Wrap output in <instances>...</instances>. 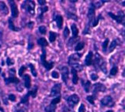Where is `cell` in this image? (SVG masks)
<instances>
[{
	"instance_id": "681fc988",
	"label": "cell",
	"mask_w": 125,
	"mask_h": 112,
	"mask_svg": "<svg viewBox=\"0 0 125 112\" xmlns=\"http://www.w3.org/2000/svg\"><path fill=\"white\" fill-rule=\"evenodd\" d=\"M34 47V43L32 41H29V46H28V49L29 50H31V49H32V48Z\"/></svg>"
},
{
	"instance_id": "7dc6e473",
	"label": "cell",
	"mask_w": 125,
	"mask_h": 112,
	"mask_svg": "<svg viewBox=\"0 0 125 112\" xmlns=\"http://www.w3.org/2000/svg\"><path fill=\"white\" fill-rule=\"evenodd\" d=\"M91 78L92 81H96V80L98 78V76H97V74H91Z\"/></svg>"
},
{
	"instance_id": "9c48e42d",
	"label": "cell",
	"mask_w": 125,
	"mask_h": 112,
	"mask_svg": "<svg viewBox=\"0 0 125 112\" xmlns=\"http://www.w3.org/2000/svg\"><path fill=\"white\" fill-rule=\"evenodd\" d=\"M95 9L94 7L91 6L88 9V23L87 25H90L91 23H93L94 19H95Z\"/></svg>"
},
{
	"instance_id": "74e56055",
	"label": "cell",
	"mask_w": 125,
	"mask_h": 112,
	"mask_svg": "<svg viewBox=\"0 0 125 112\" xmlns=\"http://www.w3.org/2000/svg\"><path fill=\"white\" fill-rule=\"evenodd\" d=\"M25 69H26V67H25V65H22V66H21V67L20 68V69L19 70V75L20 77L23 76V73L25 72Z\"/></svg>"
},
{
	"instance_id": "9f6ffc18",
	"label": "cell",
	"mask_w": 125,
	"mask_h": 112,
	"mask_svg": "<svg viewBox=\"0 0 125 112\" xmlns=\"http://www.w3.org/2000/svg\"><path fill=\"white\" fill-rule=\"evenodd\" d=\"M106 112H114V111L112 110H109V111H107Z\"/></svg>"
},
{
	"instance_id": "30bf717a",
	"label": "cell",
	"mask_w": 125,
	"mask_h": 112,
	"mask_svg": "<svg viewBox=\"0 0 125 112\" xmlns=\"http://www.w3.org/2000/svg\"><path fill=\"white\" fill-rule=\"evenodd\" d=\"M106 91V87L104 84H102L101 83H96L94 84L93 87V94L95 95L97 92H104Z\"/></svg>"
},
{
	"instance_id": "7bdbcfd3",
	"label": "cell",
	"mask_w": 125,
	"mask_h": 112,
	"mask_svg": "<svg viewBox=\"0 0 125 112\" xmlns=\"http://www.w3.org/2000/svg\"><path fill=\"white\" fill-rule=\"evenodd\" d=\"M100 68L101 69V70L103 71V72H104V74H107V67H106V62L105 61L103 63V65L101 66Z\"/></svg>"
},
{
	"instance_id": "e575fe53",
	"label": "cell",
	"mask_w": 125,
	"mask_h": 112,
	"mask_svg": "<svg viewBox=\"0 0 125 112\" xmlns=\"http://www.w3.org/2000/svg\"><path fill=\"white\" fill-rule=\"evenodd\" d=\"M73 66V68H74L76 71H81L83 69V66H81V65H79L78 63H76V64H74V65H72Z\"/></svg>"
},
{
	"instance_id": "4dcf8cb0",
	"label": "cell",
	"mask_w": 125,
	"mask_h": 112,
	"mask_svg": "<svg viewBox=\"0 0 125 112\" xmlns=\"http://www.w3.org/2000/svg\"><path fill=\"white\" fill-rule=\"evenodd\" d=\"M95 95H89L87 97V100H88V101L91 104H94V99H95V97H94Z\"/></svg>"
},
{
	"instance_id": "11a10c76",
	"label": "cell",
	"mask_w": 125,
	"mask_h": 112,
	"mask_svg": "<svg viewBox=\"0 0 125 112\" xmlns=\"http://www.w3.org/2000/svg\"><path fill=\"white\" fill-rule=\"evenodd\" d=\"M122 5L124 6H125V1H124V2H122Z\"/></svg>"
},
{
	"instance_id": "2e32d148",
	"label": "cell",
	"mask_w": 125,
	"mask_h": 112,
	"mask_svg": "<svg viewBox=\"0 0 125 112\" xmlns=\"http://www.w3.org/2000/svg\"><path fill=\"white\" fill-rule=\"evenodd\" d=\"M24 81H25V87L29 89L31 88V77L29 74H25L24 75Z\"/></svg>"
},
{
	"instance_id": "d4e9b609",
	"label": "cell",
	"mask_w": 125,
	"mask_h": 112,
	"mask_svg": "<svg viewBox=\"0 0 125 112\" xmlns=\"http://www.w3.org/2000/svg\"><path fill=\"white\" fill-rule=\"evenodd\" d=\"M55 110H56V105L52 104L48 105L45 108V112H55Z\"/></svg>"
},
{
	"instance_id": "7402d4cb",
	"label": "cell",
	"mask_w": 125,
	"mask_h": 112,
	"mask_svg": "<svg viewBox=\"0 0 125 112\" xmlns=\"http://www.w3.org/2000/svg\"><path fill=\"white\" fill-rule=\"evenodd\" d=\"M8 22H9V29L12 30V31H18L20 30L19 28L15 27V25H14V23H13V22H12V20L11 19H9Z\"/></svg>"
},
{
	"instance_id": "277c9868",
	"label": "cell",
	"mask_w": 125,
	"mask_h": 112,
	"mask_svg": "<svg viewBox=\"0 0 125 112\" xmlns=\"http://www.w3.org/2000/svg\"><path fill=\"white\" fill-rule=\"evenodd\" d=\"M79 101H80V98L78 96L77 94H74L68 98L67 102H68V104L69 105L70 108H74L75 105H77L78 104Z\"/></svg>"
},
{
	"instance_id": "f6af8a7d",
	"label": "cell",
	"mask_w": 125,
	"mask_h": 112,
	"mask_svg": "<svg viewBox=\"0 0 125 112\" xmlns=\"http://www.w3.org/2000/svg\"><path fill=\"white\" fill-rule=\"evenodd\" d=\"M52 77L53 78L57 79V78H59V74H58L57 71H52Z\"/></svg>"
},
{
	"instance_id": "d6986e66",
	"label": "cell",
	"mask_w": 125,
	"mask_h": 112,
	"mask_svg": "<svg viewBox=\"0 0 125 112\" xmlns=\"http://www.w3.org/2000/svg\"><path fill=\"white\" fill-rule=\"evenodd\" d=\"M106 2L107 1H97V2L94 1V2H92L91 3V6L94 7V9H98L101 6H102L103 4H104V2Z\"/></svg>"
},
{
	"instance_id": "9a60e30c",
	"label": "cell",
	"mask_w": 125,
	"mask_h": 112,
	"mask_svg": "<svg viewBox=\"0 0 125 112\" xmlns=\"http://www.w3.org/2000/svg\"><path fill=\"white\" fill-rule=\"evenodd\" d=\"M55 20L56 22V24H57V26L58 29H62V25H63V18L62 15H58L55 18Z\"/></svg>"
},
{
	"instance_id": "ac0fdd59",
	"label": "cell",
	"mask_w": 125,
	"mask_h": 112,
	"mask_svg": "<svg viewBox=\"0 0 125 112\" xmlns=\"http://www.w3.org/2000/svg\"><path fill=\"white\" fill-rule=\"evenodd\" d=\"M37 43H38V45H39V46H41L42 48L46 47V46L48 45V41H47V40L45 38H40V39H38V41H37Z\"/></svg>"
},
{
	"instance_id": "cb8c5ba5",
	"label": "cell",
	"mask_w": 125,
	"mask_h": 112,
	"mask_svg": "<svg viewBox=\"0 0 125 112\" xmlns=\"http://www.w3.org/2000/svg\"><path fill=\"white\" fill-rule=\"evenodd\" d=\"M29 96H31V94H30V92H29L25 96H23V97L21 98V99L20 101V104H27V103H29Z\"/></svg>"
},
{
	"instance_id": "6da1fadb",
	"label": "cell",
	"mask_w": 125,
	"mask_h": 112,
	"mask_svg": "<svg viewBox=\"0 0 125 112\" xmlns=\"http://www.w3.org/2000/svg\"><path fill=\"white\" fill-rule=\"evenodd\" d=\"M41 63L47 70H51L54 66V62H48L46 61V51L45 49H42V54L41 55Z\"/></svg>"
},
{
	"instance_id": "484cf974",
	"label": "cell",
	"mask_w": 125,
	"mask_h": 112,
	"mask_svg": "<svg viewBox=\"0 0 125 112\" xmlns=\"http://www.w3.org/2000/svg\"><path fill=\"white\" fill-rule=\"evenodd\" d=\"M84 47V41L78 42V43L77 44V45L75 46L74 50H75L76 51H81V50H82Z\"/></svg>"
},
{
	"instance_id": "d590c367",
	"label": "cell",
	"mask_w": 125,
	"mask_h": 112,
	"mask_svg": "<svg viewBox=\"0 0 125 112\" xmlns=\"http://www.w3.org/2000/svg\"><path fill=\"white\" fill-rule=\"evenodd\" d=\"M39 31L42 35H45L46 33V27L45 25H41L39 28Z\"/></svg>"
},
{
	"instance_id": "d6a6232c",
	"label": "cell",
	"mask_w": 125,
	"mask_h": 112,
	"mask_svg": "<svg viewBox=\"0 0 125 112\" xmlns=\"http://www.w3.org/2000/svg\"><path fill=\"white\" fill-rule=\"evenodd\" d=\"M117 71H118V68H117V66H114V67L111 69V71H110V74H111V75H112V76H115V75H116V74H117Z\"/></svg>"
},
{
	"instance_id": "44dd1931",
	"label": "cell",
	"mask_w": 125,
	"mask_h": 112,
	"mask_svg": "<svg viewBox=\"0 0 125 112\" xmlns=\"http://www.w3.org/2000/svg\"><path fill=\"white\" fill-rule=\"evenodd\" d=\"M81 83H82V85H83V87L84 88L85 92L88 93L90 92V88H91V81H87L85 83H84L83 80H81Z\"/></svg>"
},
{
	"instance_id": "3957f363",
	"label": "cell",
	"mask_w": 125,
	"mask_h": 112,
	"mask_svg": "<svg viewBox=\"0 0 125 112\" xmlns=\"http://www.w3.org/2000/svg\"><path fill=\"white\" fill-rule=\"evenodd\" d=\"M108 15L119 24H123V22L125 21V14L122 11H119L117 15H115L112 12H108Z\"/></svg>"
},
{
	"instance_id": "1f68e13d",
	"label": "cell",
	"mask_w": 125,
	"mask_h": 112,
	"mask_svg": "<svg viewBox=\"0 0 125 112\" xmlns=\"http://www.w3.org/2000/svg\"><path fill=\"white\" fill-rule=\"evenodd\" d=\"M108 42H109V39H107L104 42H103V44H102V50H103V51H104V52H105L107 51Z\"/></svg>"
},
{
	"instance_id": "7a4b0ae2",
	"label": "cell",
	"mask_w": 125,
	"mask_h": 112,
	"mask_svg": "<svg viewBox=\"0 0 125 112\" xmlns=\"http://www.w3.org/2000/svg\"><path fill=\"white\" fill-rule=\"evenodd\" d=\"M35 2L33 1H25L21 4V8L25 9L27 12H29L31 15H34L35 13Z\"/></svg>"
},
{
	"instance_id": "5bb4252c",
	"label": "cell",
	"mask_w": 125,
	"mask_h": 112,
	"mask_svg": "<svg viewBox=\"0 0 125 112\" xmlns=\"http://www.w3.org/2000/svg\"><path fill=\"white\" fill-rule=\"evenodd\" d=\"M93 52L92 51H89L88 54L87 55L86 58H85V60H84V64L85 65L87 66H90L91 65L93 64Z\"/></svg>"
},
{
	"instance_id": "836d02e7",
	"label": "cell",
	"mask_w": 125,
	"mask_h": 112,
	"mask_svg": "<svg viewBox=\"0 0 125 112\" xmlns=\"http://www.w3.org/2000/svg\"><path fill=\"white\" fill-rule=\"evenodd\" d=\"M60 101H61V95H59V96H58V97L55 98L51 101V104L56 105L57 104H58L59 102H60Z\"/></svg>"
},
{
	"instance_id": "4316f807",
	"label": "cell",
	"mask_w": 125,
	"mask_h": 112,
	"mask_svg": "<svg viewBox=\"0 0 125 112\" xmlns=\"http://www.w3.org/2000/svg\"><path fill=\"white\" fill-rule=\"evenodd\" d=\"M117 40H113L112 41V42H111V45H110V47H109V52H112L115 49V48L117 47Z\"/></svg>"
},
{
	"instance_id": "8d00e7d4",
	"label": "cell",
	"mask_w": 125,
	"mask_h": 112,
	"mask_svg": "<svg viewBox=\"0 0 125 112\" xmlns=\"http://www.w3.org/2000/svg\"><path fill=\"white\" fill-rule=\"evenodd\" d=\"M67 15H68V19H74L75 21L78 20V17H77V15H74L73 13H71L69 12H67Z\"/></svg>"
},
{
	"instance_id": "6f0895ef",
	"label": "cell",
	"mask_w": 125,
	"mask_h": 112,
	"mask_svg": "<svg viewBox=\"0 0 125 112\" xmlns=\"http://www.w3.org/2000/svg\"><path fill=\"white\" fill-rule=\"evenodd\" d=\"M0 49H1V45H0Z\"/></svg>"
},
{
	"instance_id": "db71d44e",
	"label": "cell",
	"mask_w": 125,
	"mask_h": 112,
	"mask_svg": "<svg viewBox=\"0 0 125 112\" xmlns=\"http://www.w3.org/2000/svg\"><path fill=\"white\" fill-rule=\"evenodd\" d=\"M0 111H1L2 112H3V109L1 108V103H0Z\"/></svg>"
},
{
	"instance_id": "52a82bcc",
	"label": "cell",
	"mask_w": 125,
	"mask_h": 112,
	"mask_svg": "<svg viewBox=\"0 0 125 112\" xmlns=\"http://www.w3.org/2000/svg\"><path fill=\"white\" fill-rule=\"evenodd\" d=\"M104 62V59H103V58L98 54V53H96L94 59L93 60V65H94V68H100Z\"/></svg>"
},
{
	"instance_id": "b9f144b4",
	"label": "cell",
	"mask_w": 125,
	"mask_h": 112,
	"mask_svg": "<svg viewBox=\"0 0 125 112\" xmlns=\"http://www.w3.org/2000/svg\"><path fill=\"white\" fill-rule=\"evenodd\" d=\"M8 99L11 101H12V102H14V101H15L16 100V97H15V95L13 94H10L9 96H8Z\"/></svg>"
},
{
	"instance_id": "ba28073f",
	"label": "cell",
	"mask_w": 125,
	"mask_h": 112,
	"mask_svg": "<svg viewBox=\"0 0 125 112\" xmlns=\"http://www.w3.org/2000/svg\"><path fill=\"white\" fill-rule=\"evenodd\" d=\"M11 7V13H12V18H17L19 16V9L17 7V5L15 4V1H9Z\"/></svg>"
},
{
	"instance_id": "83f0119b",
	"label": "cell",
	"mask_w": 125,
	"mask_h": 112,
	"mask_svg": "<svg viewBox=\"0 0 125 112\" xmlns=\"http://www.w3.org/2000/svg\"><path fill=\"white\" fill-rule=\"evenodd\" d=\"M56 37H57V34L54 31H50L49 32V41L51 42H54L56 39Z\"/></svg>"
},
{
	"instance_id": "f907efd6",
	"label": "cell",
	"mask_w": 125,
	"mask_h": 112,
	"mask_svg": "<svg viewBox=\"0 0 125 112\" xmlns=\"http://www.w3.org/2000/svg\"><path fill=\"white\" fill-rule=\"evenodd\" d=\"M38 2H39L41 5V6H44V5L46 4V1H45V0H39V1H38Z\"/></svg>"
},
{
	"instance_id": "f1b7e54d",
	"label": "cell",
	"mask_w": 125,
	"mask_h": 112,
	"mask_svg": "<svg viewBox=\"0 0 125 112\" xmlns=\"http://www.w3.org/2000/svg\"><path fill=\"white\" fill-rule=\"evenodd\" d=\"M29 68L31 69V74H32V75H33L34 77H36V76H37V71H36V70H35V68L34 67V65H32L31 63H29Z\"/></svg>"
},
{
	"instance_id": "603a6c76",
	"label": "cell",
	"mask_w": 125,
	"mask_h": 112,
	"mask_svg": "<svg viewBox=\"0 0 125 112\" xmlns=\"http://www.w3.org/2000/svg\"><path fill=\"white\" fill-rule=\"evenodd\" d=\"M71 29H72V35L74 38H77V36L78 35V29L77 28L75 24H72V26H71Z\"/></svg>"
},
{
	"instance_id": "ee69618b",
	"label": "cell",
	"mask_w": 125,
	"mask_h": 112,
	"mask_svg": "<svg viewBox=\"0 0 125 112\" xmlns=\"http://www.w3.org/2000/svg\"><path fill=\"white\" fill-rule=\"evenodd\" d=\"M48 8L47 6H45V7L42 8V13H41V15H39V17L42 19V15H43V14H44L45 12H46L48 11Z\"/></svg>"
},
{
	"instance_id": "c3c4849f",
	"label": "cell",
	"mask_w": 125,
	"mask_h": 112,
	"mask_svg": "<svg viewBox=\"0 0 125 112\" xmlns=\"http://www.w3.org/2000/svg\"><path fill=\"white\" fill-rule=\"evenodd\" d=\"M15 70L14 68H12L11 70H9V75L10 77H15Z\"/></svg>"
},
{
	"instance_id": "60d3db41",
	"label": "cell",
	"mask_w": 125,
	"mask_h": 112,
	"mask_svg": "<svg viewBox=\"0 0 125 112\" xmlns=\"http://www.w3.org/2000/svg\"><path fill=\"white\" fill-rule=\"evenodd\" d=\"M63 35H64V38H67V37L69 35V29H68V28L67 27V26L64 28V30L63 31Z\"/></svg>"
},
{
	"instance_id": "4fadbf2b",
	"label": "cell",
	"mask_w": 125,
	"mask_h": 112,
	"mask_svg": "<svg viewBox=\"0 0 125 112\" xmlns=\"http://www.w3.org/2000/svg\"><path fill=\"white\" fill-rule=\"evenodd\" d=\"M4 81L5 84L6 85H9L11 83H13V84H19L20 82L19 79L17 78L16 77H9V78H4Z\"/></svg>"
},
{
	"instance_id": "ab89813d",
	"label": "cell",
	"mask_w": 125,
	"mask_h": 112,
	"mask_svg": "<svg viewBox=\"0 0 125 112\" xmlns=\"http://www.w3.org/2000/svg\"><path fill=\"white\" fill-rule=\"evenodd\" d=\"M14 60L12 59V58H7V59H6V64H7V65L8 66H10V65H14Z\"/></svg>"
},
{
	"instance_id": "e0dca14e",
	"label": "cell",
	"mask_w": 125,
	"mask_h": 112,
	"mask_svg": "<svg viewBox=\"0 0 125 112\" xmlns=\"http://www.w3.org/2000/svg\"><path fill=\"white\" fill-rule=\"evenodd\" d=\"M72 82L74 84H77L78 81V76L77 74V71L74 68H72Z\"/></svg>"
},
{
	"instance_id": "f35d334b",
	"label": "cell",
	"mask_w": 125,
	"mask_h": 112,
	"mask_svg": "<svg viewBox=\"0 0 125 112\" xmlns=\"http://www.w3.org/2000/svg\"><path fill=\"white\" fill-rule=\"evenodd\" d=\"M101 14H100L97 17H95L94 22H93V24H92V25H93V27H95L96 25H97V24H98V22H99V19H101Z\"/></svg>"
},
{
	"instance_id": "5b68a950",
	"label": "cell",
	"mask_w": 125,
	"mask_h": 112,
	"mask_svg": "<svg viewBox=\"0 0 125 112\" xmlns=\"http://www.w3.org/2000/svg\"><path fill=\"white\" fill-rule=\"evenodd\" d=\"M61 89H62V84H59V83L55 84L51 89L50 96H51V97H55V96H57V97H58V96L60 95Z\"/></svg>"
},
{
	"instance_id": "7c38bea8",
	"label": "cell",
	"mask_w": 125,
	"mask_h": 112,
	"mask_svg": "<svg viewBox=\"0 0 125 112\" xmlns=\"http://www.w3.org/2000/svg\"><path fill=\"white\" fill-rule=\"evenodd\" d=\"M61 71H62V81L64 83H67L68 81V76H69V70H68V68L64 66L63 68H61Z\"/></svg>"
},
{
	"instance_id": "8fae6325",
	"label": "cell",
	"mask_w": 125,
	"mask_h": 112,
	"mask_svg": "<svg viewBox=\"0 0 125 112\" xmlns=\"http://www.w3.org/2000/svg\"><path fill=\"white\" fill-rule=\"evenodd\" d=\"M101 103L102 105L104 106H113L114 105V102H113V98L111 97L110 95H107L104 98H103L101 100Z\"/></svg>"
},
{
	"instance_id": "bcb514c9",
	"label": "cell",
	"mask_w": 125,
	"mask_h": 112,
	"mask_svg": "<svg viewBox=\"0 0 125 112\" xmlns=\"http://www.w3.org/2000/svg\"><path fill=\"white\" fill-rule=\"evenodd\" d=\"M78 112H85V107L83 104H81L78 108Z\"/></svg>"
},
{
	"instance_id": "ffe728a7",
	"label": "cell",
	"mask_w": 125,
	"mask_h": 112,
	"mask_svg": "<svg viewBox=\"0 0 125 112\" xmlns=\"http://www.w3.org/2000/svg\"><path fill=\"white\" fill-rule=\"evenodd\" d=\"M0 11L2 12L3 15H7L9 13V9L7 6L2 2H0Z\"/></svg>"
},
{
	"instance_id": "8992f818",
	"label": "cell",
	"mask_w": 125,
	"mask_h": 112,
	"mask_svg": "<svg viewBox=\"0 0 125 112\" xmlns=\"http://www.w3.org/2000/svg\"><path fill=\"white\" fill-rule=\"evenodd\" d=\"M81 56H82V54H81V53H74V54L72 55L68 58V64L72 66L74 64L78 62Z\"/></svg>"
},
{
	"instance_id": "f546056e",
	"label": "cell",
	"mask_w": 125,
	"mask_h": 112,
	"mask_svg": "<svg viewBox=\"0 0 125 112\" xmlns=\"http://www.w3.org/2000/svg\"><path fill=\"white\" fill-rule=\"evenodd\" d=\"M37 92H38V87L37 86H35L34 88H33V89H32L31 91H30V94H31V96L33 98H35V97H36V95H37Z\"/></svg>"
},
{
	"instance_id": "816d5d0a",
	"label": "cell",
	"mask_w": 125,
	"mask_h": 112,
	"mask_svg": "<svg viewBox=\"0 0 125 112\" xmlns=\"http://www.w3.org/2000/svg\"><path fill=\"white\" fill-rule=\"evenodd\" d=\"M14 112H26V111H25V109H23V108H19V109L15 110Z\"/></svg>"
},
{
	"instance_id": "f5cc1de1",
	"label": "cell",
	"mask_w": 125,
	"mask_h": 112,
	"mask_svg": "<svg viewBox=\"0 0 125 112\" xmlns=\"http://www.w3.org/2000/svg\"><path fill=\"white\" fill-rule=\"evenodd\" d=\"M33 25H34V22H29V24H28V26L30 28V29H31L32 28V26H33Z\"/></svg>"
}]
</instances>
